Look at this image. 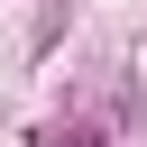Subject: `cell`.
Segmentation results:
<instances>
[{
  "label": "cell",
  "instance_id": "cell-1",
  "mask_svg": "<svg viewBox=\"0 0 147 147\" xmlns=\"http://www.w3.org/2000/svg\"><path fill=\"white\" fill-rule=\"evenodd\" d=\"M55 147H101V129H64V138H55Z\"/></svg>",
  "mask_w": 147,
  "mask_h": 147
}]
</instances>
